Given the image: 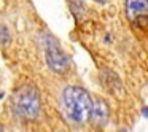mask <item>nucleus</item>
Returning a JSON list of instances; mask_svg holds the SVG:
<instances>
[{
  "instance_id": "1",
  "label": "nucleus",
  "mask_w": 148,
  "mask_h": 132,
  "mask_svg": "<svg viewBox=\"0 0 148 132\" xmlns=\"http://www.w3.org/2000/svg\"><path fill=\"white\" fill-rule=\"evenodd\" d=\"M62 107L67 119L72 124L81 126L89 121L92 99L89 92L81 86H67L62 92Z\"/></svg>"
},
{
  "instance_id": "2",
  "label": "nucleus",
  "mask_w": 148,
  "mask_h": 132,
  "mask_svg": "<svg viewBox=\"0 0 148 132\" xmlns=\"http://www.w3.org/2000/svg\"><path fill=\"white\" fill-rule=\"evenodd\" d=\"M13 113L18 119L34 121L38 118L42 102H40L38 91L32 84H23L13 94Z\"/></svg>"
},
{
  "instance_id": "3",
  "label": "nucleus",
  "mask_w": 148,
  "mask_h": 132,
  "mask_svg": "<svg viewBox=\"0 0 148 132\" xmlns=\"http://www.w3.org/2000/svg\"><path fill=\"white\" fill-rule=\"evenodd\" d=\"M43 37H45V42L42 45H43V49H45V61L48 64V67L54 73H65L70 67L69 56L61 49V46H59L58 40L54 37L48 35V34Z\"/></svg>"
},
{
  "instance_id": "4",
  "label": "nucleus",
  "mask_w": 148,
  "mask_h": 132,
  "mask_svg": "<svg viewBox=\"0 0 148 132\" xmlns=\"http://www.w3.org/2000/svg\"><path fill=\"white\" fill-rule=\"evenodd\" d=\"M147 11H148L147 0H126V14H127L129 21H132V23L142 21V24L145 26Z\"/></svg>"
},
{
  "instance_id": "5",
  "label": "nucleus",
  "mask_w": 148,
  "mask_h": 132,
  "mask_svg": "<svg viewBox=\"0 0 148 132\" xmlns=\"http://www.w3.org/2000/svg\"><path fill=\"white\" fill-rule=\"evenodd\" d=\"M89 119L92 121V124L96 127H103L107 126L110 119V108L102 99H97L96 102H92V108H91Z\"/></svg>"
},
{
  "instance_id": "6",
  "label": "nucleus",
  "mask_w": 148,
  "mask_h": 132,
  "mask_svg": "<svg viewBox=\"0 0 148 132\" xmlns=\"http://www.w3.org/2000/svg\"><path fill=\"white\" fill-rule=\"evenodd\" d=\"M10 40H11V37H10L8 27L3 26V24H0V43H2V45H8Z\"/></svg>"
},
{
  "instance_id": "7",
  "label": "nucleus",
  "mask_w": 148,
  "mask_h": 132,
  "mask_svg": "<svg viewBox=\"0 0 148 132\" xmlns=\"http://www.w3.org/2000/svg\"><path fill=\"white\" fill-rule=\"evenodd\" d=\"M96 2H99V3H105L107 0H96Z\"/></svg>"
},
{
  "instance_id": "8",
  "label": "nucleus",
  "mask_w": 148,
  "mask_h": 132,
  "mask_svg": "<svg viewBox=\"0 0 148 132\" xmlns=\"http://www.w3.org/2000/svg\"><path fill=\"white\" fill-rule=\"evenodd\" d=\"M0 132H3V127H2V124H0Z\"/></svg>"
}]
</instances>
